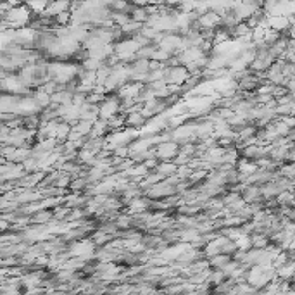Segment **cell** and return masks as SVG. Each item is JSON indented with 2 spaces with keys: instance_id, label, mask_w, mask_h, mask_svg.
<instances>
[{
  "instance_id": "obj_1",
  "label": "cell",
  "mask_w": 295,
  "mask_h": 295,
  "mask_svg": "<svg viewBox=\"0 0 295 295\" xmlns=\"http://www.w3.org/2000/svg\"><path fill=\"white\" fill-rule=\"evenodd\" d=\"M30 18H31V12H30V7H26V5H11L4 12V21L9 26H14V28L28 26Z\"/></svg>"
},
{
  "instance_id": "obj_2",
  "label": "cell",
  "mask_w": 295,
  "mask_h": 295,
  "mask_svg": "<svg viewBox=\"0 0 295 295\" xmlns=\"http://www.w3.org/2000/svg\"><path fill=\"white\" fill-rule=\"evenodd\" d=\"M221 16L218 14L216 11H207L204 12V14L199 16V19H197V23H199V26L204 30H212L216 28L218 25H221Z\"/></svg>"
}]
</instances>
